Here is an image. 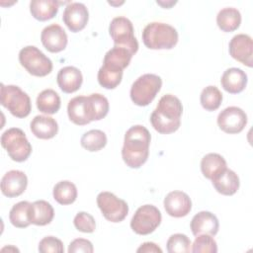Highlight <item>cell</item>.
Listing matches in <instances>:
<instances>
[{"instance_id":"obj_1","label":"cell","mask_w":253,"mask_h":253,"mask_svg":"<svg viewBox=\"0 0 253 253\" xmlns=\"http://www.w3.org/2000/svg\"><path fill=\"white\" fill-rule=\"evenodd\" d=\"M109 112L108 99L94 93L89 96H76L67 105L69 120L78 126H85L93 121H100Z\"/></svg>"},{"instance_id":"obj_2","label":"cell","mask_w":253,"mask_h":253,"mask_svg":"<svg viewBox=\"0 0 253 253\" xmlns=\"http://www.w3.org/2000/svg\"><path fill=\"white\" fill-rule=\"evenodd\" d=\"M151 135L148 129L140 125L128 128L125 134L122 157L129 168H140L149 155Z\"/></svg>"},{"instance_id":"obj_3","label":"cell","mask_w":253,"mask_h":253,"mask_svg":"<svg viewBox=\"0 0 253 253\" xmlns=\"http://www.w3.org/2000/svg\"><path fill=\"white\" fill-rule=\"evenodd\" d=\"M182 113L181 101L176 96L167 94L160 98L157 107L150 116V123L159 133L169 134L180 127Z\"/></svg>"},{"instance_id":"obj_4","label":"cell","mask_w":253,"mask_h":253,"mask_svg":"<svg viewBox=\"0 0 253 253\" xmlns=\"http://www.w3.org/2000/svg\"><path fill=\"white\" fill-rule=\"evenodd\" d=\"M142 42L150 49H171L178 42V33L168 24L152 22L143 29Z\"/></svg>"},{"instance_id":"obj_5","label":"cell","mask_w":253,"mask_h":253,"mask_svg":"<svg viewBox=\"0 0 253 253\" xmlns=\"http://www.w3.org/2000/svg\"><path fill=\"white\" fill-rule=\"evenodd\" d=\"M1 105L20 119L28 117L32 110L29 95L16 85L1 84Z\"/></svg>"},{"instance_id":"obj_6","label":"cell","mask_w":253,"mask_h":253,"mask_svg":"<svg viewBox=\"0 0 253 253\" xmlns=\"http://www.w3.org/2000/svg\"><path fill=\"white\" fill-rule=\"evenodd\" d=\"M162 86V79L156 74L146 73L139 76L131 85L130 99L140 107L149 105Z\"/></svg>"},{"instance_id":"obj_7","label":"cell","mask_w":253,"mask_h":253,"mask_svg":"<svg viewBox=\"0 0 253 253\" xmlns=\"http://www.w3.org/2000/svg\"><path fill=\"white\" fill-rule=\"evenodd\" d=\"M1 145L10 158L16 162L26 161L32 153V145L25 132L18 127H11L1 135Z\"/></svg>"},{"instance_id":"obj_8","label":"cell","mask_w":253,"mask_h":253,"mask_svg":"<svg viewBox=\"0 0 253 253\" xmlns=\"http://www.w3.org/2000/svg\"><path fill=\"white\" fill-rule=\"evenodd\" d=\"M19 61L21 65L34 76L43 77L52 70L51 60L34 45H27L20 50Z\"/></svg>"},{"instance_id":"obj_9","label":"cell","mask_w":253,"mask_h":253,"mask_svg":"<svg viewBox=\"0 0 253 253\" xmlns=\"http://www.w3.org/2000/svg\"><path fill=\"white\" fill-rule=\"evenodd\" d=\"M109 34L114 45L126 48L132 54L138 50V42L133 35V26L127 18H114L109 26Z\"/></svg>"},{"instance_id":"obj_10","label":"cell","mask_w":253,"mask_h":253,"mask_svg":"<svg viewBox=\"0 0 253 253\" xmlns=\"http://www.w3.org/2000/svg\"><path fill=\"white\" fill-rule=\"evenodd\" d=\"M161 212L152 205L139 207L130 220L131 229L139 235L152 233L161 223Z\"/></svg>"},{"instance_id":"obj_11","label":"cell","mask_w":253,"mask_h":253,"mask_svg":"<svg viewBox=\"0 0 253 253\" xmlns=\"http://www.w3.org/2000/svg\"><path fill=\"white\" fill-rule=\"evenodd\" d=\"M97 205L104 217L111 222H121L128 213L126 202L111 192H101L97 196Z\"/></svg>"},{"instance_id":"obj_12","label":"cell","mask_w":253,"mask_h":253,"mask_svg":"<svg viewBox=\"0 0 253 253\" xmlns=\"http://www.w3.org/2000/svg\"><path fill=\"white\" fill-rule=\"evenodd\" d=\"M247 124V115L238 107L231 106L222 110L217 116L219 128L226 133H239Z\"/></svg>"},{"instance_id":"obj_13","label":"cell","mask_w":253,"mask_h":253,"mask_svg":"<svg viewBox=\"0 0 253 253\" xmlns=\"http://www.w3.org/2000/svg\"><path fill=\"white\" fill-rule=\"evenodd\" d=\"M229 54L242 64L252 67L253 65V42L250 36L238 34L229 42Z\"/></svg>"},{"instance_id":"obj_14","label":"cell","mask_w":253,"mask_h":253,"mask_svg":"<svg viewBox=\"0 0 253 253\" xmlns=\"http://www.w3.org/2000/svg\"><path fill=\"white\" fill-rule=\"evenodd\" d=\"M132 55L128 49L114 45L113 48L106 52L101 69L115 74H123L124 69L129 64Z\"/></svg>"},{"instance_id":"obj_15","label":"cell","mask_w":253,"mask_h":253,"mask_svg":"<svg viewBox=\"0 0 253 253\" xmlns=\"http://www.w3.org/2000/svg\"><path fill=\"white\" fill-rule=\"evenodd\" d=\"M89 19V13L86 6L79 2L69 3L62 15V20L66 27L72 32L77 33L83 30Z\"/></svg>"},{"instance_id":"obj_16","label":"cell","mask_w":253,"mask_h":253,"mask_svg":"<svg viewBox=\"0 0 253 253\" xmlns=\"http://www.w3.org/2000/svg\"><path fill=\"white\" fill-rule=\"evenodd\" d=\"M41 41L49 52H59L66 47L68 39L65 31L59 25L51 24L42 31Z\"/></svg>"},{"instance_id":"obj_17","label":"cell","mask_w":253,"mask_h":253,"mask_svg":"<svg viewBox=\"0 0 253 253\" xmlns=\"http://www.w3.org/2000/svg\"><path fill=\"white\" fill-rule=\"evenodd\" d=\"M166 212L173 217L186 216L192 209L190 197L182 191H172L164 199Z\"/></svg>"},{"instance_id":"obj_18","label":"cell","mask_w":253,"mask_h":253,"mask_svg":"<svg viewBox=\"0 0 253 253\" xmlns=\"http://www.w3.org/2000/svg\"><path fill=\"white\" fill-rule=\"evenodd\" d=\"M27 175L20 170H10L1 179V192L8 198H16L27 189Z\"/></svg>"},{"instance_id":"obj_19","label":"cell","mask_w":253,"mask_h":253,"mask_svg":"<svg viewBox=\"0 0 253 253\" xmlns=\"http://www.w3.org/2000/svg\"><path fill=\"white\" fill-rule=\"evenodd\" d=\"M190 227L195 236L199 234H210L213 236L218 231L219 223L217 217L213 213L203 211L194 215Z\"/></svg>"},{"instance_id":"obj_20","label":"cell","mask_w":253,"mask_h":253,"mask_svg":"<svg viewBox=\"0 0 253 253\" xmlns=\"http://www.w3.org/2000/svg\"><path fill=\"white\" fill-rule=\"evenodd\" d=\"M58 87L64 93L76 92L82 85L83 77L81 71L74 66L62 67L56 77Z\"/></svg>"},{"instance_id":"obj_21","label":"cell","mask_w":253,"mask_h":253,"mask_svg":"<svg viewBox=\"0 0 253 253\" xmlns=\"http://www.w3.org/2000/svg\"><path fill=\"white\" fill-rule=\"evenodd\" d=\"M220 84L226 92L238 94L242 92L247 85V75L242 69L231 67L223 72Z\"/></svg>"},{"instance_id":"obj_22","label":"cell","mask_w":253,"mask_h":253,"mask_svg":"<svg viewBox=\"0 0 253 253\" xmlns=\"http://www.w3.org/2000/svg\"><path fill=\"white\" fill-rule=\"evenodd\" d=\"M33 134L41 139H50L54 137L58 131L56 121L48 116H36L30 125Z\"/></svg>"},{"instance_id":"obj_23","label":"cell","mask_w":253,"mask_h":253,"mask_svg":"<svg viewBox=\"0 0 253 253\" xmlns=\"http://www.w3.org/2000/svg\"><path fill=\"white\" fill-rule=\"evenodd\" d=\"M212 186L221 195L232 196L239 189V178L237 174L226 168L212 180Z\"/></svg>"},{"instance_id":"obj_24","label":"cell","mask_w":253,"mask_h":253,"mask_svg":"<svg viewBox=\"0 0 253 253\" xmlns=\"http://www.w3.org/2000/svg\"><path fill=\"white\" fill-rule=\"evenodd\" d=\"M59 3L54 0H33L30 3L32 16L39 21L52 19L58 12Z\"/></svg>"},{"instance_id":"obj_25","label":"cell","mask_w":253,"mask_h":253,"mask_svg":"<svg viewBox=\"0 0 253 253\" xmlns=\"http://www.w3.org/2000/svg\"><path fill=\"white\" fill-rule=\"evenodd\" d=\"M226 168L225 159L218 153H208L202 158L201 170L207 179L212 180Z\"/></svg>"},{"instance_id":"obj_26","label":"cell","mask_w":253,"mask_h":253,"mask_svg":"<svg viewBox=\"0 0 253 253\" xmlns=\"http://www.w3.org/2000/svg\"><path fill=\"white\" fill-rule=\"evenodd\" d=\"M54 216L52 206L43 200L36 201L31 208V221L36 225H46L51 222Z\"/></svg>"},{"instance_id":"obj_27","label":"cell","mask_w":253,"mask_h":253,"mask_svg":"<svg viewBox=\"0 0 253 253\" xmlns=\"http://www.w3.org/2000/svg\"><path fill=\"white\" fill-rule=\"evenodd\" d=\"M216 24L218 28L225 33L233 32L237 30L241 24V14L235 8H223L216 16Z\"/></svg>"},{"instance_id":"obj_28","label":"cell","mask_w":253,"mask_h":253,"mask_svg":"<svg viewBox=\"0 0 253 253\" xmlns=\"http://www.w3.org/2000/svg\"><path fill=\"white\" fill-rule=\"evenodd\" d=\"M31 208L32 204L28 201H22L15 204L9 213L11 223L18 228L28 227L31 221Z\"/></svg>"},{"instance_id":"obj_29","label":"cell","mask_w":253,"mask_h":253,"mask_svg":"<svg viewBox=\"0 0 253 253\" xmlns=\"http://www.w3.org/2000/svg\"><path fill=\"white\" fill-rule=\"evenodd\" d=\"M37 108L40 112L47 115H53L60 108V97L52 89L42 91L37 97Z\"/></svg>"},{"instance_id":"obj_30","label":"cell","mask_w":253,"mask_h":253,"mask_svg":"<svg viewBox=\"0 0 253 253\" xmlns=\"http://www.w3.org/2000/svg\"><path fill=\"white\" fill-rule=\"evenodd\" d=\"M54 200L60 205H70L77 198V188L70 181H60L53 187Z\"/></svg>"},{"instance_id":"obj_31","label":"cell","mask_w":253,"mask_h":253,"mask_svg":"<svg viewBox=\"0 0 253 253\" xmlns=\"http://www.w3.org/2000/svg\"><path fill=\"white\" fill-rule=\"evenodd\" d=\"M81 145L91 152L99 151L107 144V135L100 129H91L81 137Z\"/></svg>"},{"instance_id":"obj_32","label":"cell","mask_w":253,"mask_h":253,"mask_svg":"<svg viewBox=\"0 0 253 253\" xmlns=\"http://www.w3.org/2000/svg\"><path fill=\"white\" fill-rule=\"evenodd\" d=\"M202 107L209 112L215 111L222 102V94L215 86L210 85L203 89L200 97Z\"/></svg>"},{"instance_id":"obj_33","label":"cell","mask_w":253,"mask_h":253,"mask_svg":"<svg viewBox=\"0 0 253 253\" xmlns=\"http://www.w3.org/2000/svg\"><path fill=\"white\" fill-rule=\"evenodd\" d=\"M166 245L169 253H188L192 250L190 238L182 233L172 234L167 240Z\"/></svg>"},{"instance_id":"obj_34","label":"cell","mask_w":253,"mask_h":253,"mask_svg":"<svg viewBox=\"0 0 253 253\" xmlns=\"http://www.w3.org/2000/svg\"><path fill=\"white\" fill-rule=\"evenodd\" d=\"M191 251L194 253H215L217 252V245L211 235L199 234L192 244Z\"/></svg>"},{"instance_id":"obj_35","label":"cell","mask_w":253,"mask_h":253,"mask_svg":"<svg viewBox=\"0 0 253 253\" xmlns=\"http://www.w3.org/2000/svg\"><path fill=\"white\" fill-rule=\"evenodd\" d=\"M73 223L77 230L84 233H92L96 229V222L94 217L85 211L78 212L73 219Z\"/></svg>"},{"instance_id":"obj_36","label":"cell","mask_w":253,"mask_h":253,"mask_svg":"<svg viewBox=\"0 0 253 253\" xmlns=\"http://www.w3.org/2000/svg\"><path fill=\"white\" fill-rule=\"evenodd\" d=\"M39 251L41 253H62L64 247L60 239L54 236H46L40 241Z\"/></svg>"},{"instance_id":"obj_37","label":"cell","mask_w":253,"mask_h":253,"mask_svg":"<svg viewBox=\"0 0 253 253\" xmlns=\"http://www.w3.org/2000/svg\"><path fill=\"white\" fill-rule=\"evenodd\" d=\"M94 251L93 244L91 241L84 239V238H77L70 242L68 247V253H77V252H84V253H92Z\"/></svg>"},{"instance_id":"obj_38","label":"cell","mask_w":253,"mask_h":253,"mask_svg":"<svg viewBox=\"0 0 253 253\" xmlns=\"http://www.w3.org/2000/svg\"><path fill=\"white\" fill-rule=\"evenodd\" d=\"M136 252H142V253H161L162 249L155 243L153 242H144L143 244H141Z\"/></svg>"}]
</instances>
